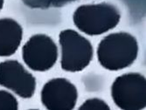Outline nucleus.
Segmentation results:
<instances>
[{"mask_svg": "<svg viewBox=\"0 0 146 110\" xmlns=\"http://www.w3.org/2000/svg\"><path fill=\"white\" fill-rule=\"evenodd\" d=\"M138 43L134 36L124 32L104 37L97 48L98 61L110 71H118L131 66L137 60Z\"/></svg>", "mask_w": 146, "mask_h": 110, "instance_id": "obj_1", "label": "nucleus"}, {"mask_svg": "<svg viewBox=\"0 0 146 110\" xmlns=\"http://www.w3.org/2000/svg\"><path fill=\"white\" fill-rule=\"evenodd\" d=\"M120 19L118 9L108 3L81 5L73 16L75 26L89 36H97L109 32L119 24Z\"/></svg>", "mask_w": 146, "mask_h": 110, "instance_id": "obj_2", "label": "nucleus"}, {"mask_svg": "<svg viewBox=\"0 0 146 110\" xmlns=\"http://www.w3.org/2000/svg\"><path fill=\"white\" fill-rule=\"evenodd\" d=\"M59 42L61 51L60 66L71 73L82 71L93 59L94 50L90 41L74 30L60 32Z\"/></svg>", "mask_w": 146, "mask_h": 110, "instance_id": "obj_3", "label": "nucleus"}, {"mask_svg": "<svg viewBox=\"0 0 146 110\" xmlns=\"http://www.w3.org/2000/svg\"><path fill=\"white\" fill-rule=\"evenodd\" d=\"M115 104L123 110H141L146 107V80L137 73L118 76L111 87Z\"/></svg>", "mask_w": 146, "mask_h": 110, "instance_id": "obj_4", "label": "nucleus"}, {"mask_svg": "<svg viewBox=\"0 0 146 110\" xmlns=\"http://www.w3.org/2000/svg\"><path fill=\"white\" fill-rule=\"evenodd\" d=\"M22 57L30 69L46 72L55 65L58 59V47L49 36L36 34L24 45Z\"/></svg>", "mask_w": 146, "mask_h": 110, "instance_id": "obj_5", "label": "nucleus"}, {"mask_svg": "<svg viewBox=\"0 0 146 110\" xmlns=\"http://www.w3.org/2000/svg\"><path fill=\"white\" fill-rule=\"evenodd\" d=\"M0 86L14 92L24 99L33 97L36 89L34 76L14 60L0 63Z\"/></svg>", "mask_w": 146, "mask_h": 110, "instance_id": "obj_6", "label": "nucleus"}, {"mask_svg": "<svg viewBox=\"0 0 146 110\" xmlns=\"http://www.w3.org/2000/svg\"><path fill=\"white\" fill-rule=\"evenodd\" d=\"M77 99L76 87L65 78L50 80L41 90V101L49 110H72Z\"/></svg>", "mask_w": 146, "mask_h": 110, "instance_id": "obj_7", "label": "nucleus"}, {"mask_svg": "<svg viewBox=\"0 0 146 110\" xmlns=\"http://www.w3.org/2000/svg\"><path fill=\"white\" fill-rule=\"evenodd\" d=\"M23 37L21 25L14 19H0V57L14 54Z\"/></svg>", "mask_w": 146, "mask_h": 110, "instance_id": "obj_8", "label": "nucleus"}, {"mask_svg": "<svg viewBox=\"0 0 146 110\" xmlns=\"http://www.w3.org/2000/svg\"><path fill=\"white\" fill-rule=\"evenodd\" d=\"M19 102L11 93L0 90V110H18Z\"/></svg>", "mask_w": 146, "mask_h": 110, "instance_id": "obj_9", "label": "nucleus"}, {"mask_svg": "<svg viewBox=\"0 0 146 110\" xmlns=\"http://www.w3.org/2000/svg\"><path fill=\"white\" fill-rule=\"evenodd\" d=\"M79 109H81V110H110V107L104 101L98 99V98H93V99H88L86 101H84Z\"/></svg>", "mask_w": 146, "mask_h": 110, "instance_id": "obj_10", "label": "nucleus"}, {"mask_svg": "<svg viewBox=\"0 0 146 110\" xmlns=\"http://www.w3.org/2000/svg\"><path fill=\"white\" fill-rule=\"evenodd\" d=\"M3 6H4V0H0V11L2 10Z\"/></svg>", "mask_w": 146, "mask_h": 110, "instance_id": "obj_11", "label": "nucleus"}]
</instances>
